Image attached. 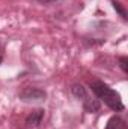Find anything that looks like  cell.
I'll return each instance as SVG.
<instances>
[{"label":"cell","mask_w":128,"mask_h":129,"mask_svg":"<svg viewBox=\"0 0 128 129\" xmlns=\"http://www.w3.org/2000/svg\"><path fill=\"white\" fill-rule=\"evenodd\" d=\"M36 2H39L42 5H48V3H53V2H57V0H36Z\"/></svg>","instance_id":"9"},{"label":"cell","mask_w":128,"mask_h":129,"mask_svg":"<svg viewBox=\"0 0 128 129\" xmlns=\"http://www.w3.org/2000/svg\"><path fill=\"white\" fill-rule=\"evenodd\" d=\"M112 5H113V8L119 12V15H121L124 20H127V12H125V9L122 8V5H121V3H118V2H112Z\"/></svg>","instance_id":"7"},{"label":"cell","mask_w":128,"mask_h":129,"mask_svg":"<svg viewBox=\"0 0 128 129\" xmlns=\"http://www.w3.org/2000/svg\"><path fill=\"white\" fill-rule=\"evenodd\" d=\"M119 64H121V69L127 74V72H128V59L125 57V56L119 57Z\"/></svg>","instance_id":"8"},{"label":"cell","mask_w":128,"mask_h":129,"mask_svg":"<svg viewBox=\"0 0 128 129\" xmlns=\"http://www.w3.org/2000/svg\"><path fill=\"white\" fill-rule=\"evenodd\" d=\"M44 116H45V111H44L42 108L33 110V111H30V113L27 114V117H26L24 123H26V126H27V128H38V126L42 123Z\"/></svg>","instance_id":"3"},{"label":"cell","mask_w":128,"mask_h":129,"mask_svg":"<svg viewBox=\"0 0 128 129\" xmlns=\"http://www.w3.org/2000/svg\"><path fill=\"white\" fill-rule=\"evenodd\" d=\"M47 93L42 89L38 87H26L21 93H20V99L24 102H42L45 101Z\"/></svg>","instance_id":"2"},{"label":"cell","mask_w":128,"mask_h":129,"mask_svg":"<svg viewBox=\"0 0 128 129\" xmlns=\"http://www.w3.org/2000/svg\"><path fill=\"white\" fill-rule=\"evenodd\" d=\"M3 62V56H2V45H0V63Z\"/></svg>","instance_id":"10"},{"label":"cell","mask_w":128,"mask_h":129,"mask_svg":"<svg viewBox=\"0 0 128 129\" xmlns=\"http://www.w3.org/2000/svg\"><path fill=\"white\" fill-rule=\"evenodd\" d=\"M105 129H127V122L119 116H113L109 119Z\"/></svg>","instance_id":"4"},{"label":"cell","mask_w":128,"mask_h":129,"mask_svg":"<svg viewBox=\"0 0 128 129\" xmlns=\"http://www.w3.org/2000/svg\"><path fill=\"white\" fill-rule=\"evenodd\" d=\"M91 89L95 93V96L99 101H102L110 110H113V111L118 113V111H122L125 108L121 95L116 90H113L109 84H105L104 81H94L91 84Z\"/></svg>","instance_id":"1"},{"label":"cell","mask_w":128,"mask_h":129,"mask_svg":"<svg viewBox=\"0 0 128 129\" xmlns=\"http://www.w3.org/2000/svg\"><path fill=\"white\" fill-rule=\"evenodd\" d=\"M71 93L77 98V99H80V101H83L84 98L88 96V92H86V89H84L83 84H72V87H71Z\"/></svg>","instance_id":"6"},{"label":"cell","mask_w":128,"mask_h":129,"mask_svg":"<svg viewBox=\"0 0 128 129\" xmlns=\"http://www.w3.org/2000/svg\"><path fill=\"white\" fill-rule=\"evenodd\" d=\"M83 107H84V110L86 111H89V113H96L98 110H99V102L95 101V99H91L89 95L83 99Z\"/></svg>","instance_id":"5"}]
</instances>
